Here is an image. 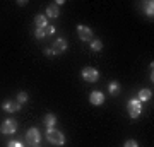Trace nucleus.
Returning a JSON list of instances; mask_svg holds the SVG:
<instances>
[{
    "label": "nucleus",
    "mask_w": 154,
    "mask_h": 147,
    "mask_svg": "<svg viewBox=\"0 0 154 147\" xmlns=\"http://www.w3.org/2000/svg\"><path fill=\"white\" fill-rule=\"evenodd\" d=\"M34 24L38 29H43V27L48 26V17L45 16V14H38V16L34 17Z\"/></svg>",
    "instance_id": "obj_10"
},
{
    "label": "nucleus",
    "mask_w": 154,
    "mask_h": 147,
    "mask_svg": "<svg viewBox=\"0 0 154 147\" xmlns=\"http://www.w3.org/2000/svg\"><path fill=\"white\" fill-rule=\"evenodd\" d=\"M9 147H24L21 142H9Z\"/></svg>",
    "instance_id": "obj_21"
},
{
    "label": "nucleus",
    "mask_w": 154,
    "mask_h": 147,
    "mask_svg": "<svg viewBox=\"0 0 154 147\" xmlns=\"http://www.w3.org/2000/svg\"><path fill=\"white\" fill-rule=\"evenodd\" d=\"M33 147H38V145H33Z\"/></svg>",
    "instance_id": "obj_23"
},
{
    "label": "nucleus",
    "mask_w": 154,
    "mask_h": 147,
    "mask_svg": "<svg viewBox=\"0 0 154 147\" xmlns=\"http://www.w3.org/2000/svg\"><path fill=\"white\" fill-rule=\"evenodd\" d=\"M26 140H28L29 145H38L39 140H41V133H39L38 128H29L28 133H26Z\"/></svg>",
    "instance_id": "obj_4"
},
{
    "label": "nucleus",
    "mask_w": 154,
    "mask_h": 147,
    "mask_svg": "<svg viewBox=\"0 0 154 147\" xmlns=\"http://www.w3.org/2000/svg\"><path fill=\"white\" fill-rule=\"evenodd\" d=\"M46 17H51V19H55V17L60 16V11H58V7L57 5H50L48 9H46V14H45Z\"/></svg>",
    "instance_id": "obj_12"
},
{
    "label": "nucleus",
    "mask_w": 154,
    "mask_h": 147,
    "mask_svg": "<svg viewBox=\"0 0 154 147\" xmlns=\"http://www.w3.org/2000/svg\"><path fill=\"white\" fill-rule=\"evenodd\" d=\"M89 101L94 106H101V104L105 103V94L101 93V91H93V93L89 94Z\"/></svg>",
    "instance_id": "obj_7"
},
{
    "label": "nucleus",
    "mask_w": 154,
    "mask_h": 147,
    "mask_svg": "<svg viewBox=\"0 0 154 147\" xmlns=\"http://www.w3.org/2000/svg\"><path fill=\"white\" fill-rule=\"evenodd\" d=\"M152 98V93L149 91V89H140L139 91V101L142 103V101H149V99Z\"/></svg>",
    "instance_id": "obj_13"
},
{
    "label": "nucleus",
    "mask_w": 154,
    "mask_h": 147,
    "mask_svg": "<svg viewBox=\"0 0 154 147\" xmlns=\"http://www.w3.org/2000/svg\"><path fill=\"white\" fill-rule=\"evenodd\" d=\"M77 34H79V38L82 39V41H93V31H91L88 26L79 24V26H77Z\"/></svg>",
    "instance_id": "obj_6"
},
{
    "label": "nucleus",
    "mask_w": 154,
    "mask_h": 147,
    "mask_svg": "<svg viewBox=\"0 0 154 147\" xmlns=\"http://www.w3.org/2000/svg\"><path fill=\"white\" fill-rule=\"evenodd\" d=\"M43 33H45V36H48V34H55V27L51 26V24H48L46 27H43Z\"/></svg>",
    "instance_id": "obj_18"
},
{
    "label": "nucleus",
    "mask_w": 154,
    "mask_h": 147,
    "mask_svg": "<svg viewBox=\"0 0 154 147\" xmlns=\"http://www.w3.org/2000/svg\"><path fill=\"white\" fill-rule=\"evenodd\" d=\"M45 125L48 127V128H55V123H57V116L55 115H51V113H48V115H45Z\"/></svg>",
    "instance_id": "obj_11"
},
{
    "label": "nucleus",
    "mask_w": 154,
    "mask_h": 147,
    "mask_svg": "<svg viewBox=\"0 0 154 147\" xmlns=\"http://www.w3.org/2000/svg\"><path fill=\"white\" fill-rule=\"evenodd\" d=\"M154 4H152V0L151 2H144V12H146V16H149V17H152V14H154Z\"/></svg>",
    "instance_id": "obj_15"
},
{
    "label": "nucleus",
    "mask_w": 154,
    "mask_h": 147,
    "mask_svg": "<svg viewBox=\"0 0 154 147\" xmlns=\"http://www.w3.org/2000/svg\"><path fill=\"white\" fill-rule=\"evenodd\" d=\"M29 99V96H28V93H24V91H21V93H17V103L19 104H22V103H26Z\"/></svg>",
    "instance_id": "obj_17"
},
{
    "label": "nucleus",
    "mask_w": 154,
    "mask_h": 147,
    "mask_svg": "<svg viewBox=\"0 0 154 147\" xmlns=\"http://www.w3.org/2000/svg\"><path fill=\"white\" fill-rule=\"evenodd\" d=\"M108 91H110L111 96H116V94L120 93V84L118 82H110L108 84Z\"/></svg>",
    "instance_id": "obj_14"
},
{
    "label": "nucleus",
    "mask_w": 154,
    "mask_h": 147,
    "mask_svg": "<svg viewBox=\"0 0 154 147\" xmlns=\"http://www.w3.org/2000/svg\"><path fill=\"white\" fill-rule=\"evenodd\" d=\"M45 55H46V57H51V55H55V53H53L51 48H48V50H45Z\"/></svg>",
    "instance_id": "obj_22"
},
{
    "label": "nucleus",
    "mask_w": 154,
    "mask_h": 147,
    "mask_svg": "<svg viewBox=\"0 0 154 147\" xmlns=\"http://www.w3.org/2000/svg\"><path fill=\"white\" fill-rule=\"evenodd\" d=\"M123 147H139L137 140H134V139H128V140L123 144Z\"/></svg>",
    "instance_id": "obj_19"
},
{
    "label": "nucleus",
    "mask_w": 154,
    "mask_h": 147,
    "mask_svg": "<svg viewBox=\"0 0 154 147\" xmlns=\"http://www.w3.org/2000/svg\"><path fill=\"white\" fill-rule=\"evenodd\" d=\"M0 130H2V133H7V135H11V133H16V130H17V121H16V120H12V118H7V120L2 123Z\"/></svg>",
    "instance_id": "obj_5"
},
{
    "label": "nucleus",
    "mask_w": 154,
    "mask_h": 147,
    "mask_svg": "<svg viewBox=\"0 0 154 147\" xmlns=\"http://www.w3.org/2000/svg\"><path fill=\"white\" fill-rule=\"evenodd\" d=\"M2 109L4 111H7V113H14V111H19L21 109V104L17 103H14L12 99H7V101H4V104H2Z\"/></svg>",
    "instance_id": "obj_8"
},
{
    "label": "nucleus",
    "mask_w": 154,
    "mask_h": 147,
    "mask_svg": "<svg viewBox=\"0 0 154 147\" xmlns=\"http://www.w3.org/2000/svg\"><path fill=\"white\" fill-rule=\"evenodd\" d=\"M34 36H36L38 39L45 38V33H43V29H38V27H36V31H34Z\"/></svg>",
    "instance_id": "obj_20"
},
{
    "label": "nucleus",
    "mask_w": 154,
    "mask_h": 147,
    "mask_svg": "<svg viewBox=\"0 0 154 147\" xmlns=\"http://www.w3.org/2000/svg\"><path fill=\"white\" fill-rule=\"evenodd\" d=\"M81 75H82L84 81H88V82H96V81L99 79V72L96 70V69H93V67H86V69H82Z\"/></svg>",
    "instance_id": "obj_3"
},
{
    "label": "nucleus",
    "mask_w": 154,
    "mask_h": 147,
    "mask_svg": "<svg viewBox=\"0 0 154 147\" xmlns=\"http://www.w3.org/2000/svg\"><path fill=\"white\" fill-rule=\"evenodd\" d=\"M51 50H53V53H55V55L63 53V51L67 50V41L63 38H58L55 41V44H53V48H51Z\"/></svg>",
    "instance_id": "obj_9"
},
{
    "label": "nucleus",
    "mask_w": 154,
    "mask_h": 147,
    "mask_svg": "<svg viewBox=\"0 0 154 147\" xmlns=\"http://www.w3.org/2000/svg\"><path fill=\"white\" fill-rule=\"evenodd\" d=\"M91 50H93V51H101V50H103V43H101L99 39H93V41H91Z\"/></svg>",
    "instance_id": "obj_16"
},
{
    "label": "nucleus",
    "mask_w": 154,
    "mask_h": 147,
    "mask_svg": "<svg viewBox=\"0 0 154 147\" xmlns=\"http://www.w3.org/2000/svg\"><path fill=\"white\" fill-rule=\"evenodd\" d=\"M127 109H128L130 118H139V116H140V113H142V103H140L137 98H135V99H130V101H128V106H127Z\"/></svg>",
    "instance_id": "obj_2"
},
{
    "label": "nucleus",
    "mask_w": 154,
    "mask_h": 147,
    "mask_svg": "<svg viewBox=\"0 0 154 147\" xmlns=\"http://www.w3.org/2000/svg\"><path fill=\"white\" fill-rule=\"evenodd\" d=\"M46 139H48V142L53 144V145H63V144H65L63 133H62L60 130H57V128H48V130H46Z\"/></svg>",
    "instance_id": "obj_1"
}]
</instances>
